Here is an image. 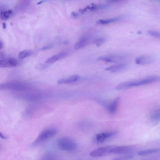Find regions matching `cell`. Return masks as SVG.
I'll use <instances>...</instances> for the list:
<instances>
[{
	"instance_id": "cell-1",
	"label": "cell",
	"mask_w": 160,
	"mask_h": 160,
	"mask_svg": "<svg viewBox=\"0 0 160 160\" xmlns=\"http://www.w3.org/2000/svg\"><path fill=\"white\" fill-rule=\"evenodd\" d=\"M159 81H160V77L151 76L141 80L122 82L116 86V89L118 90H123Z\"/></svg>"
},
{
	"instance_id": "cell-2",
	"label": "cell",
	"mask_w": 160,
	"mask_h": 160,
	"mask_svg": "<svg viewBox=\"0 0 160 160\" xmlns=\"http://www.w3.org/2000/svg\"><path fill=\"white\" fill-rule=\"evenodd\" d=\"M57 143L60 149L66 151H73L76 150L77 148L75 142L68 137H62L59 138Z\"/></svg>"
},
{
	"instance_id": "cell-3",
	"label": "cell",
	"mask_w": 160,
	"mask_h": 160,
	"mask_svg": "<svg viewBox=\"0 0 160 160\" xmlns=\"http://www.w3.org/2000/svg\"><path fill=\"white\" fill-rule=\"evenodd\" d=\"M57 130L53 128H46L43 130L33 142L32 145L36 146L53 137L57 134Z\"/></svg>"
},
{
	"instance_id": "cell-4",
	"label": "cell",
	"mask_w": 160,
	"mask_h": 160,
	"mask_svg": "<svg viewBox=\"0 0 160 160\" xmlns=\"http://www.w3.org/2000/svg\"><path fill=\"white\" fill-rule=\"evenodd\" d=\"M29 86L27 84L18 82H11L0 85L1 89H8L16 91H23L27 90Z\"/></svg>"
},
{
	"instance_id": "cell-5",
	"label": "cell",
	"mask_w": 160,
	"mask_h": 160,
	"mask_svg": "<svg viewBox=\"0 0 160 160\" xmlns=\"http://www.w3.org/2000/svg\"><path fill=\"white\" fill-rule=\"evenodd\" d=\"M133 151V148L130 146L112 145L111 153L127 154H129Z\"/></svg>"
},
{
	"instance_id": "cell-6",
	"label": "cell",
	"mask_w": 160,
	"mask_h": 160,
	"mask_svg": "<svg viewBox=\"0 0 160 160\" xmlns=\"http://www.w3.org/2000/svg\"><path fill=\"white\" fill-rule=\"evenodd\" d=\"M111 146H107L99 148L90 153V155L93 157L102 156L110 154Z\"/></svg>"
},
{
	"instance_id": "cell-7",
	"label": "cell",
	"mask_w": 160,
	"mask_h": 160,
	"mask_svg": "<svg viewBox=\"0 0 160 160\" xmlns=\"http://www.w3.org/2000/svg\"><path fill=\"white\" fill-rule=\"evenodd\" d=\"M17 60L13 57L4 58H0V67H16L18 65Z\"/></svg>"
},
{
	"instance_id": "cell-8",
	"label": "cell",
	"mask_w": 160,
	"mask_h": 160,
	"mask_svg": "<svg viewBox=\"0 0 160 160\" xmlns=\"http://www.w3.org/2000/svg\"><path fill=\"white\" fill-rule=\"evenodd\" d=\"M154 61V58L149 55H142L137 57L135 62L137 64L141 65H149L152 63Z\"/></svg>"
},
{
	"instance_id": "cell-9",
	"label": "cell",
	"mask_w": 160,
	"mask_h": 160,
	"mask_svg": "<svg viewBox=\"0 0 160 160\" xmlns=\"http://www.w3.org/2000/svg\"><path fill=\"white\" fill-rule=\"evenodd\" d=\"M68 53V52L66 51L61 52L48 58L46 60L45 63L48 65L52 64L66 57Z\"/></svg>"
},
{
	"instance_id": "cell-10",
	"label": "cell",
	"mask_w": 160,
	"mask_h": 160,
	"mask_svg": "<svg viewBox=\"0 0 160 160\" xmlns=\"http://www.w3.org/2000/svg\"><path fill=\"white\" fill-rule=\"evenodd\" d=\"M117 133V132H102L97 134L95 137L96 139L98 142H102L108 138Z\"/></svg>"
},
{
	"instance_id": "cell-11",
	"label": "cell",
	"mask_w": 160,
	"mask_h": 160,
	"mask_svg": "<svg viewBox=\"0 0 160 160\" xmlns=\"http://www.w3.org/2000/svg\"><path fill=\"white\" fill-rule=\"evenodd\" d=\"M119 98H117L115 99L112 102L110 103H108L105 108L111 113H114L116 111L119 102Z\"/></svg>"
},
{
	"instance_id": "cell-12",
	"label": "cell",
	"mask_w": 160,
	"mask_h": 160,
	"mask_svg": "<svg viewBox=\"0 0 160 160\" xmlns=\"http://www.w3.org/2000/svg\"><path fill=\"white\" fill-rule=\"evenodd\" d=\"M79 76L78 75H74L68 77L60 79L58 81V84L69 83L74 82L78 80Z\"/></svg>"
},
{
	"instance_id": "cell-13",
	"label": "cell",
	"mask_w": 160,
	"mask_h": 160,
	"mask_svg": "<svg viewBox=\"0 0 160 160\" xmlns=\"http://www.w3.org/2000/svg\"><path fill=\"white\" fill-rule=\"evenodd\" d=\"M127 67L126 64L122 63L112 66L105 68V70L112 72H116L122 71Z\"/></svg>"
},
{
	"instance_id": "cell-14",
	"label": "cell",
	"mask_w": 160,
	"mask_h": 160,
	"mask_svg": "<svg viewBox=\"0 0 160 160\" xmlns=\"http://www.w3.org/2000/svg\"><path fill=\"white\" fill-rule=\"evenodd\" d=\"M88 41L87 38H82L75 44L74 48L75 50H78L84 48L88 44Z\"/></svg>"
},
{
	"instance_id": "cell-15",
	"label": "cell",
	"mask_w": 160,
	"mask_h": 160,
	"mask_svg": "<svg viewBox=\"0 0 160 160\" xmlns=\"http://www.w3.org/2000/svg\"><path fill=\"white\" fill-rule=\"evenodd\" d=\"M160 152V148H150L139 151L138 154L141 156H146L155 153Z\"/></svg>"
},
{
	"instance_id": "cell-16",
	"label": "cell",
	"mask_w": 160,
	"mask_h": 160,
	"mask_svg": "<svg viewBox=\"0 0 160 160\" xmlns=\"http://www.w3.org/2000/svg\"><path fill=\"white\" fill-rule=\"evenodd\" d=\"M151 120L155 123H157L160 120V108L153 111L150 115Z\"/></svg>"
},
{
	"instance_id": "cell-17",
	"label": "cell",
	"mask_w": 160,
	"mask_h": 160,
	"mask_svg": "<svg viewBox=\"0 0 160 160\" xmlns=\"http://www.w3.org/2000/svg\"><path fill=\"white\" fill-rule=\"evenodd\" d=\"M121 17H117L110 19H99L96 22V23L99 24H107L112 22H117L120 19Z\"/></svg>"
},
{
	"instance_id": "cell-18",
	"label": "cell",
	"mask_w": 160,
	"mask_h": 160,
	"mask_svg": "<svg viewBox=\"0 0 160 160\" xmlns=\"http://www.w3.org/2000/svg\"><path fill=\"white\" fill-rule=\"evenodd\" d=\"M109 6L107 4H92L91 6L86 7L88 9L94 10L99 9H105L108 8Z\"/></svg>"
},
{
	"instance_id": "cell-19",
	"label": "cell",
	"mask_w": 160,
	"mask_h": 160,
	"mask_svg": "<svg viewBox=\"0 0 160 160\" xmlns=\"http://www.w3.org/2000/svg\"><path fill=\"white\" fill-rule=\"evenodd\" d=\"M33 53L32 51L29 50H24L20 51L18 54V57L21 59L31 55Z\"/></svg>"
},
{
	"instance_id": "cell-20",
	"label": "cell",
	"mask_w": 160,
	"mask_h": 160,
	"mask_svg": "<svg viewBox=\"0 0 160 160\" xmlns=\"http://www.w3.org/2000/svg\"><path fill=\"white\" fill-rule=\"evenodd\" d=\"M12 10L11 9L1 12L0 14L1 19L3 20L8 19L12 13Z\"/></svg>"
},
{
	"instance_id": "cell-21",
	"label": "cell",
	"mask_w": 160,
	"mask_h": 160,
	"mask_svg": "<svg viewBox=\"0 0 160 160\" xmlns=\"http://www.w3.org/2000/svg\"><path fill=\"white\" fill-rule=\"evenodd\" d=\"M98 60L107 62H115L113 57L102 56L98 58Z\"/></svg>"
},
{
	"instance_id": "cell-22",
	"label": "cell",
	"mask_w": 160,
	"mask_h": 160,
	"mask_svg": "<svg viewBox=\"0 0 160 160\" xmlns=\"http://www.w3.org/2000/svg\"><path fill=\"white\" fill-rule=\"evenodd\" d=\"M148 33L152 37L160 39V32L153 30L148 31Z\"/></svg>"
},
{
	"instance_id": "cell-23",
	"label": "cell",
	"mask_w": 160,
	"mask_h": 160,
	"mask_svg": "<svg viewBox=\"0 0 160 160\" xmlns=\"http://www.w3.org/2000/svg\"><path fill=\"white\" fill-rule=\"evenodd\" d=\"M133 157V154H129L116 158L112 160H128L130 159Z\"/></svg>"
},
{
	"instance_id": "cell-24",
	"label": "cell",
	"mask_w": 160,
	"mask_h": 160,
	"mask_svg": "<svg viewBox=\"0 0 160 160\" xmlns=\"http://www.w3.org/2000/svg\"><path fill=\"white\" fill-rule=\"evenodd\" d=\"M105 38H99L95 39L94 41V43L96 45L99 46L105 42Z\"/></svg>"
},
{
	"instance_id": "cell-25",
	"label": "cell",
	"mask_w": 160,
	"mask_h": 160,
	"mask_svg": "<svg viewBox=\"0 0 160 160\" xmlns=\"http://www.w3.org/2000/svg\"><path fill=\"white\" fill-rule=\"evenodd\" d=\"M52 47V45H49L44 46L40 48L41 50H45L50 49Z\"/></svg>"
},
{
	"instance_id": "cell-26",
	"label": "cell",
	"mask_w": 160,
	"mask_h": 160,
	"mask_svg": "<svg viewBox=\"0 0 160 160\" xmlns=\"http://www.w3.org/2000/svg\"><path fill=\"white\" fill-rule=\"evenodd\" d=\"M71 15L73 17L76 18L78 16V14L77 13L73 12L71 13Z\"/></svg>"
},
{
	"instance_id": "cell-27",
	"label": "cell",
	"mask_w": 160,
	"mask_h": 160,
	"mask_svg": "<svg viewBox=\"0 0 160 160\" xmlns=\"http://www.w3.org/2000/svg\"><path fill=\"white\" fill-rule=\"evenodd\" d=\"M87 9H88L86 7V8H84L83 9H80L79 11L80 12H81L82 13H83V12H85L86 11H87Z\"/></svg>"
},
{
	"instance_id": "cell-28",
	"label": "cell",
	"mask_w": 160,
	"mask_h": 160,
	"mask_svg": "<svg viewBox=\"0 0 160 160\" xmlns=\"http://www.w3.org/2000/svg\"><path fill=\"white\" fill-rule=\"evenodd\" d=\"M0 136L1 138L3 139H6L7 138V137L3 135L1 132H0Z\"/></svg>"
},
{
	"instance_id": "cell-29",
	"label": "cell",
	"mask_w": 160,
	"mask_h": 160,
	"mask_svg": "<svg viewBox=\"0 0 160 160\" xmlns=\"http://www.w3.org/2000/svg\"><path fill=\"white\" fill-rule=\"evenodd\" d=\"M0 49L2 48L3 46V43L1 41V40H0Z\"/></svg>"
},
{
	"instance_id": "cell-30",
	"label": "cell",
	"mask_w": 160,
	"mask_h": 160,
	"mask_svg": "<svg viewBox=\"0 0 160 160\" xmlns=\"http://www.w3.org/2000/svg\"><path fill=\"white\" fill-rule=\"evenodd\" d=\"M2 27H3V28L4 29L6 27V23L4 22H3L2 23Z\"/></svg>"
},
{
	"instance_id": "cell-31",
	"label": "cell",
	"mask_w": 160,
	"mask_h": 160,
	"mask_svg": "<svg viewBox=\"0 0 160 160\" xmlns=\"http://www.w3.org/2000/svg\"><path fill=\"white\" fill-rule=\"evenodd\" d=\"M63 43L65 44H68L69 43V42L67 40H65L63 42Z\"/></svg>"
},
{
	"instance_id": "cell-32",
	"label": "cell",
	"mask_w": 160,
	"mask_h": 160,
	"mask_svg": "<svg viewBox=\"0 0 160 160\" xmlns=\"http://www.w3.org/2000/svg\"><path fill=\"white\" fill-rule=\"evenodd\" d=\"M46 1V0H41V1H40L39 2H38L37 3V4H41V3L44 2H45Z\"/></svg>"
}]
</instances>
